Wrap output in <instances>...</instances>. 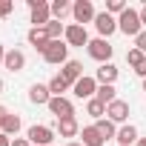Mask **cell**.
<instances>
[{"mask_svg": "<svg viewBox=\"0 0 146 146\" xmlns=\"http://www.w3.org/2000/svg\"><path fill=\"white\" fill-rule=\"evenodd\" d=\"M12 146H32V143H29V137H15Z\"/></svg>", "mask_w": 146, "mask_h": 146, "instance_id": "1f68e13d", "label": "cell"}, {"mask_svg": "<svg viewBox=\"0 0 146 146\" xmlns=\"http://www.w3.org/2000/svg\"><path fill=\"white\" fill-rule=\"evenodd\" d=\"M86 52H89V57L98 60V63H112V54H115V49H112V43H109L106 37H95V40H89Z\"/></svg>", "mask_w": 146, "mask_h": 146, "instance_id": "7a4b0ae2", "label": "cell"}, {"mask_svg": "<svg viewBox=\"0 0 146 146\" xmlns=\"http://www.w3.org/2000/svg\"><path fill=\"white\" fill-rule=\"evenodd\" d=\"M9 115H12V112H9V109H6V106H0V126H3V120H6V117H9Z\"/></svg>", "mask_w": 146, "mask_h": 146, "instance_id": "836d02e7", "label": "cell"}, {"mask_svg": "<svg viewBox=\"0 0 146 146\" xmlns=\"http://www.w3.org/2000/svg\"><path fill=\"white\" fill-rule=\"evenodd\" d=\"M46 109H49V112H52V115H54L57 120H66V117H75V103H72V100H69L66 95H63V98H52Z\"/></svg>", "mask_w": 146, "mask_h": 146, "instance_id": "ba28073f", "label": "cell"}, {"mask_svg": "<svg viewBox=\"0 0 146 146\" xmlns=\"http://www.w3.org/2000/svg\"><path fill=\"white\" fill-rule=\"evenodd\" d=\"M72 17H75V23H78V26L95 23L98 12H95V6H92V0H78V3L72 6Z\"/></svg>", "mask_w": 146, "mask_h": 146, "instance_id": "8992f818", "label": "cell"}, {"mask_svg": "<svg viewBox=\"0 0 146 146\" xmlns=\"http://www.w3.org/2000/svg\"><path fill=\"white\" fill-rule=\"evenodd\" d=\"M66 146H83V143H80V140H69Z\"/></svg>", "mask_w": 146, "mask_h": 146, "instance_id": "8d00e7d4", "label": "cell"}, {"mask_svg": "<svg viewBox=\"0 0 146 146\" xmlns=\"http://www.w3.org/2000/svg\"><path fill=\"white\" fill-rule=\"evenodd\" d=\"M126 9H129V6H126V0H106V12H109L112 17H120Z\"/></svg>", "mask_w": 146, "mask_h": 146, "instance_id": "4316f807", "label": "cell"}, {"mask_svg": "<svg viewBox=\"0 0 146 146\" xmlns=\"http://www.w3.org/2000/svg\"><path fill=\"white\" fill-rule=\"evenodd\" d=\"M95 126H98V132H100V135H103L106 140H109V137H117V126H115V123H112L109 117H100V120H98Z\"/></svg>", "mask_w": 146, "mask_h": 146, "instance_id": "d4e9b609", "label": "cell"}, {"mask_svg": "<svg viewBox=\"0 0 146 146\" xmlns=\"http://www.w3.org/2000/svg\"><path fill=\"white\" fill-rule=\"evenodd\" d=\"M63 40L69 43V49H72V46L83 49V46H89V32H86V26L69 23V26H66V35H63Z\"/></svg>", "mask_w": 146, "mask_h": 146, "instance_id": "52a82bcc", "label": "cell"}, {"mask_svg": "<svg viewBox=\"0 0 146 146\" xmlns=\"http://www.w3.org/2000/svg\"><path fill=\"white\" fill-rule=\"evenodd\" d=\"M143 92H146V80H143Z\"/></svg>", "mask_w": 146, "mask_h": 146, "instance_id": "ab89813d", "label": "cell"}, {"mask_svg": "<svg viewBox=\"0 0 146 146\" xmlns=\"http://www.w3.org/2000/svg\"><path fill=\"white\" fill-rule=\"evenodd\" d=\"M46 86H49L52 98H63V92H69V89H72V86H69V83L63 80V75H54V78H52V80H49Z\"/></svg>", "mask_w": 146, "mask_h": 146, "instance_id": "44dd1931", "label": "cell"}, {"mask_svg": "<svg viewBox=\"0 0 146 146\" xmlns=\"http://www.w3.org/2000/svg\"><path fill=\"white\" fill-rule=\"evenodd\" d=\"M0 146H12V137H9V135H3V132H0Z\"/></svg>", "mask_w": 146, "mask_h": 146, "instance_id": "e575fe53", "label": "cell"}, {"mask_svg": "<svg viewBox=\"0 0 146 146\" xmlns=\"http://www.w3.org/2000/svg\"><path fill=\"white\" fill-rule=\"evenodd\" d=\"M29 100H32L35 106H49V100H52L49 86H46V83H35V86L29 89Z\"/></svg>", "mask_w": 146, "mask_h": 146, "instance_id": "9a60e30c", "label": "cell"}, {"mask_svg": "<svg viewBox=\"0 0 146 146\" xmlns=\"http://www.w3.org/2000/svg\"><path fill=\"white\" fill-rule=\"evenodd\" d=\"M26 137H29V143L32 146H54V129L52 126H29V132H26Z\"/></svg>", "mask_w": 146, "mask_h": 146, "instance_id": "5b68a950", "label": "cell"}, {"mask_svg": "<svg viewBox=\"0 0 146 146\" xmlns=\"http://www.w3.org/2000/svg\"><path fill=\"white\" fill-rule=\"evenodd\" d=\"M135 49H140V52L146 54V29H143V32H140V35L135 37Z\"/></svg>", "mask_w": 146, "mask_h": 146, "instance_id": "f546056e", "label": "cell"}, {"mask_svg": "<svg viewBox=\"0 0 146 146\" xmlns=\"http://www.w3.org/2000/svg\"><path fill=\"white\" fill-rule=\"evenodd\" d=\"M95 98H98L100 103H106V106H109V103H115V100H117V89H115V86H98V95H95Z\"/></svg>", "mask_w": 146, "mask_h": 146, "instance_id": "cb8c5ba5", "label": "cell"}, {"mask_svg": "<svg viewBox=\"0 0 146 146\" xmlns=\"http://www.w3.org/2000/svg\"><path fill=\"white\" fill-rule=\"evenodd\" d=\"M26 37H29V46H35L40 54H43V52H46V46L52 43V40H49V35H46V29H35V26L29 29V35H26Z\"/></svg>", "mask_w": 146, "mask_h": 146, "instance_id": "e0dca14e", "label": "cell"}, {"mask_svg": "<svg viewBox=\"0 0 146 146\" xmlns=\"http://www.w3.org/2000/svg\"><path fill=\"white\" fill-rule=\"evenodd\" d=\"M95 80H98V86H115V80H117V66H115V63H100V69L95 72Z\"/></svg>", "mask_w": 146, "mask_h": 146, "instance_id": "7c38bea8", "label": "cell"}, {"mask_svg": "<svg viewBox=\"0 0 146 146\" xmlns=\"http://www.w3.org/2000/svg\"><path fill=\"white\" fill-rule=\"evenodd\" d=\"M117 32H123L126 37H132V40H135V37L143 32V23H140V12L129 6V9H126V12L117 17Z\"/></svg>", "mask_w": 146, "mask_h": 146, "instance_id": "6da1fadb", "label": "cell"}, {"mask_svg": "<svg viewBox=\"0 0 146 146\" xmlns=\"http://www.w3.org/2000/svg\"><path fill=\"white\" fill-rule=\"evenodd\" d=\"M86 115H89V117H95V120H100V117H106V103H100L98 98H92V100H86Z\"/></svg>", "mask_w": 146, "mask_h": 146, "instance_id": "7402d4cb", "label": "cell"}, {"mask_svg": "<svg viewBox=\"0 0 146 146\" xmlns=\"http://www.w3.org/2000/svg\"><path fill=\"white\" fill-rule=\"evenodd\" d=\"M137 146H146V137H140V140H137Z\"/></svg>", "mask_w": 146, "mask_h": 146, "instance_id": "f35d334b", "label": "cell"}, {"mask_svg": "<svg viewBox=\"0 0 146 146\" xmlns=\"http://www.w3.org/2000/svg\"><path fill=\"white\" fill-rule=\"evenodd\" d=\"M43 60L52 63V66L69 63V43H66V40H52V43L46 46V52H43Z\"/></svg>", "mask_w": 146, "mask_h": 146, "instance_id": "3957f363", "label": "cell"}, {"mask_svg": "<svg viewBox=\"0 0 146 146\" xmlns=\"http://www.w3.org/2000/svg\"><path fill=\"white\" fill-rule=\"evenodd\" d=\"M135 75H137V78H143V80H146V60H143V63H140V66H137V69H135Z\"/></svg>", "mask_w": 146, "mask_h": 146, "instance_id": "4dcf8cb0", "label": "cell"}, {"mask_svg": "<svg viewBox=\"0 0 146 146\" xmlns=\"http://www.w3.org/2000/svg\"><path fill=\"white\" fill-rule=\"evenodd\" d=\"M20 126H23L20 115H9V117L3 120V126H0V132H3V135H9V137L15 140V137H17V132H20Z\"/></svg>", "mask_w": 146, "mask_h": 146, "instance_id": "ffe728a7", "label": "cell"}, {"mask_svg": "<svg viewBox=\"0 0 146 146\" xmlns=\"http://www.w3.org/2000/svg\"><path fill=\"white\" fill-rule=\"evenodd\" d=\"M80 143H83V146H103L106 137H103V135L98 132V126L92 123V126H83V129H80Z\"/></svg>", "mask_w": 146, "mask_h": 146, "instance_id": "2e32d148", "label": "cell"}, {"mask_svg": "<svg viewBox=\"0 0 146 146\" xmlns=\"http://www.w3.org/2000/svg\"><path fill=\"white\" fill-rule=\"evenodd\" d=\"M3 89H6V83H3V78H0V95H3Z\"/></svg>", "mask_w": 146, "mask_h": 146, "instance_id": "74e56055", "label": "cell"}, {"mask_svg": "<svg viewBox=\"0 0 146 146\" xmlns=\"http://www.w3.org/2000/svg\"><path fill=\"white\" fill-rule=\"evenodd\" d=\"M95 29H98V35H100V37H106V40H109V37L117 32V17H112V15L103 9V12H98V17H95Z\"/></svg>", "mask_w": 146, "mask_h": 146, "instance_id": "9c48e42d", "label": "cell"}, {"mask_svg": "<svg viewBox=\"0 0 146 146\" xmlns=\"http://www.w3.org/2000/svg\"><path fill=\"white\" fill-rule=\"evenodd\" d=\"M143 60H146V54H143L140 49H129V52H126V63H129L132 69H137Z\"/></svg>", "mask_w": 146, "mask_h": 146, "instance_id": "83f0119b", "label": "cell"}, {"mask_svg": "<svg viewBox=\"0 0 146 146\" xmlns=\"http://www.w3.org/2000/svg\"><path fill=\"white\" fill-rule=\"evenodd\" d=\"M49 6H52V20H60L63 23V17L72 15V6L66 3V0H54V3H49Z\"/></svg>", "mask_w": 146, "mask_h": 146, "instance_id": "603a6c76", "label": "cell"}, {"mask_svg": "<svg viewBox=\"0 0 146 146\" xmlns=\"http://www.w3.org/2000/svg\"><path fill=\"white\" fill-rule=\"evenodd\" d=\"M12 9H15L12 0H0V17H9V15H12Z\"/></svg>", "mask_w": 146, "mask_h": 146, "instance_id": "f1b7e54d", "label": "cell"}, {"mask_svg": "<svg viewBox=\"0 0 146 146\" xmlns=\"http://www.w3.org/2000/svg\"><path fill=\"white\" fill-rule=\"evenodd\" d=\"M72 92H75V98H80V100H92L98 95V80L89 78V75H83L75 86H72Z\"/></svg>", "mask_w": 146, "mask_h": 146, "instance_id": "30bf717a", "label": "cell"}, {"mask_svg": "<svg viewBox=\"0 0 146 146\" xmlns=\"http://www.w3.org/2000/svg\"><path fill=\"white\" fill-rule=\"evenodd\" d=\"M137 12H140V23H143V29H146V0H143V6H140Z\"/></svg>", "mask_w": 146, "mask_h": 146, "instance_id": "d6a6232c", "label": "cell"}, {"mask_svg": "<svg viewBox=\"0 0 146 146\" xmlns=\"http://www.w3.org/2000/svg\"><path fill=\"white\" fill-rule=\"evenodd\" d=\"M129 115H132V109H129V103L126 100H115V103H109L106 106V117L112 120V123H123L126 126V120H129Z\"/></svg>", "mask_w": 146, "mask_h": 146, "instance_id": "8fae6325", "label": "cell"}, {"mask_svg": "<svg viewBox=\"0 0 146 146\" xmlns=\"http://www.w3.org/2000/svg\"><path fill=\"white\" fill-rule=\"evenodd\" d=\"M3 66H6L9 72H23V69H26V54H23L20 49H9Z\"/></svg>", "mask_w": 146, "mask_h": 146, "instance_id": "5bb4252c", "label": "cell"}, {"mask_svg": "<svg viewBox=\"0 0 146 146\" xmlns=\"http://www.w3.org/2000/svg\"><path fill=\"white\" fill-rule=\"evenodd\" d=\"M6 52H9V49H6L3 43H0V63H3V60H6Z\"/></svg>", "mask_w": 146, "mask_h": 146, "instance_id": "d590c367", "label": "cell"}, {"mask_svg": "<svg viewBox=\"0 0 146 146\" xmlns=\"http://www.w3.org/2000/svg\"><path fill=\"white\" fill-rule=\"evenodd\" d=\"M29 9H32V23L35 29H46L52 23V6L46 3V0H26Z\"/></svg>", "mask_w": 146, "mask_h": 146, "instance_id": "277c9868", "label": "cell"}, {"mask_svg": "<svg viewBox=\"0 0 146 146\" xmlns=\"http://www.w3.org/2000/svg\"><path fill=\"white\" fill-rule=\"evenodd\" d=\"M57 132H60V137H78V135H80V123H78V117L57 120Z\"/></svg>", "mask_w": 146, "mask_h": 146, "instance_id": "d6986e66", "label": "cell"}, {"mask_svg": "<svg viewBox=\"0 0 146 146\" xmlns=\"http://www.w3.org/2000/svg\"><path fill=\"white\" fill-rule=\"evenodd\" d=\"M46 35H49V40H63V35H66V26H63L60 20H52V23L46 26Z\"/></svg>", "mask_w": 146, "mask_h": 146, "instance_id": "484cf974", "label": "cell"}, {"mask_svg": "<svg viewBox=\"0 0 146 146\" xmlns=\"http://www.w3.org/2000/svg\"><path fill=\"white\" fill-rule=\"evenodd\" d=\"M60 75H63V80H66L69 86H75V83L83 78V63H80V60H69V63H63Z\"/></svg>", "mask_w": 146, "mask_h": 146, "instance_id": "4fadbf2b", "label": "cell"}, {"mask_svg": "<svg viewBox=\"0 0 146 146\" xmlns=\"http://www.w3.org/2000/svg\"><path fill=\"white\" fill-rule=\"evenodd\" d=\"M117 146H132V143H137L140 140V135H137V129L132 126V123H126V126H120L117 129Z\"/></svg>", "mask_w": 146, "mask_h": 146, "instance_id": "ac0fdd59", "label": "cell"}]
</instances>
